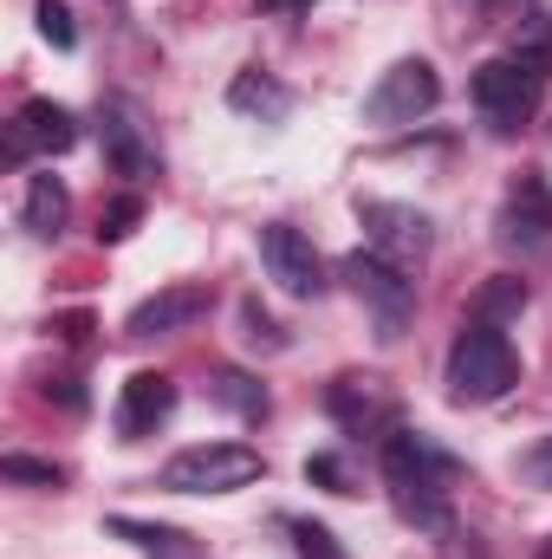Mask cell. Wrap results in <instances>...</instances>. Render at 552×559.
I'll return each mask as SVG.
<instances>
[{"label": "cell", "instance_id": "obj_1", "mask_svg": "<svg viewBox=\"0 0 552 559\" xmlns=\"http://www.w3.org/2000/svg\"><path fill=\"white\" fill-rule=\"evenodd\" d=\"M455 481H461V462L448 449H435V436H422V429L384 436V488H391L404 521L448 534L455 527Z\"/></svg>", "mask_w": 552, "mask_h": 559}, {"label": "cell", "instance_id": "obj_2", "mask_svg": "<svg viewBox=\"0 0 552 559\" xmlns=\"http://www.w3.org/2000/svg\"><path fill=\"white\" fill-rule=\"evenodd\" d=\"M520 384V352L501 325L468 319L448 345V397L455 404H501Z\"/></svg>", "mask_w": 552, "mask_h": 559}, {"label": "cell", "instance_id": "obj_3", "mask_svg": "<svg viewBox=\"0 0 552 559\" xmlns=\"http://www.w3.org/2000/svg\"><path fill=\"white\" fill-rule=\"evenodd\" d=\"M261 475H267V462L248 442H195V449L163 462L169 495H235V488H254Z\"/></svg>", "mask_w": 552, "mask_h": 559}, {"label": "cell", "instance_id": "obj_4", "mask_svg": "<svg viewBox=\"0 0 552 559\" xmlns=\"http://www.w3.org/2000/svg\"><path fill=\"white\" fill-rule=\"evenodd\" d=\"M338 280L358 293V306L371 312V325H377V338H384V345H397V338L410 332L416 280H404L397 261H384V254H345V261H338Z\"/></svg>", "mask_w": 552, "mask_h": 559}, {"label": "cell", "instance_id": "obj_5", "mask_svg": "<svg viewBox=\"0 0 552 559\" xmlns=\"http://www.w3.org/2000/svg\"><path fill=\"white\" fill-rule=\"evenodd\" d=\"M435 98H442L435 66H429V59H397V66L364 92V124H384V131L416 124V118H429V111H435Z\"/></svg>", "mask_w": 552, "mask_h": 559}, {"label": "cell", "instance_id": "obj_6", "mask_svg": "<svg viewBox=\"0 0 552 559\" xmlns=\"http://www.w3.org/2000/svg\"><path fill=\"white\" fill-rule=\"evenodd\" d=\"M468 92H475V105H481V118L494 131H520L540 111V72L520 66V59H488Z\"/></svg>", "mask_w": 552, "mask_h": 559}, {"label": "cell", "instance_id": "obj_7", "mask_svg": "<svg viewBox=\"0 0 552 559\" xmlns=\"http://www.w3.org/2000/svg\"><path fill=\"white\" fill-rule=\"evenodd\" d=\"M358 228L371 235V254H384L397 267H416L435 248V222L410 202H358Z\"/></svg>", "mask_w": 552, "mask_h": 559}, {"label": "cell", "instance_id": "obj_8", "mask_svg": "<svg viewBox=\"0 0 552 559\" xmlns=\"http://www.w3.org/2000/svg\"><path fill=\"white\" fill-rule=\"evenodd\" d=\"M261 267L274 280L279 293H292V299H319L325 293V261H319V248L292 228V222H267L261 228Z\"/></svg>", "mask_w": 552, "mask_h": 559}, {"label": "cell", "instance_id": "obj_9", "mask_svg": "<svg viewBox=\"0 0 552 559\" xmlns=\"http://www.w3.org/2000/svg\"><path fill=\"white\" fill-rule=\"evenodd\" d=\"M98 138H105V163L131 182H149L156 176V138L143 124V111L131 98H105L98 105Z\"/></svg>", "mask_w": 552, "mask_h": 559}, {"label": "cell", "instance_id": "obj_10", "mask_svg": "<svg viewBox=\"0 0 552 559\" xmlns=\"http://www.w3.org/2000/svg\"><path fill=\"white\" fill-rule=\"evenodd\" d=\"M79 143V118L52 98H26L13 111V131H7V156L26 163V156H65Z\"/></svg>", "mask_w": 552, "mask_h": 559}, {"label": "cell", "instance_id": "obj_11", "mask_svg": "<svg viewBox=\"0 0 552 559\" xmlns=\"http://www.w3.org/2000/svg\"><path fill=\"white\" fill-rule=\"evenodd\" d=\"M208 306H215V293L202 286V280H182V286H163V293H149L137 312H131V338H169V332H189L195 319H208Z\"/></svg>", "mask_w": 552, "mask_h": 559}, {"label": "cell", "instance_id": "obj_12", "mask_svg": "<svg viewBox=\"0 0 552 559\" xmlns=\"http://www.w3.org/2000/svg\"><path fill=\"white\" fill-rule=\"evenodd\" d=\"M176 411V384L163 378V371H137V378H124V391H118V436L124 442H143V436H156L163 423Z\"/></svg>", "mask_w": 552, "mask_h": 559}, {"label": "cell", "instance_id": "obj_13", "mask_svg": "<svg viewBox=\"0 0 552 559\" xmlns=\"http://www.w3.org/2000/svg\"><path fill=\"white\" fill-rule=\"evenodd\" d=\"M547 235H552L547 176H520V182L507 189V209H501V241H527V248H540Z\"/></svg>", "mask_w": 552, "mask_h": 559}, {"label": "cell", "instance_id": "obj_14", "mask_svg": "<svg viewBox=\"0 0 552 559\" xmlns=\"http://www.w3.org/2000/svg\"><path fill=\"white\" fill-rule=\"evenodd\" d=\"M118 540H131L143 559H202V540L182 534V527H163V521H137V514H111L105 521Z\"/></svg>", "mask_w": 552, "mask_h": 559}, {"label": "cell", "instance_id": "obj_15", "mask_svg": "<svg viewBox=\"0 0 552 559\" xmlns=\"http://www.w3.org/2000/svg\"><path fill=\"white\" fill-rule=\"evenodd\" d=\"M65 215H72V195H65V182H59V176H33V182H26V209H20L26 235H39V241H59V235H65Z\"/></svg>", "mask_w": 552, "mask_h": 559}, {"label": "cell", "instance_id": "obj_16", "mask_svg": "<svg viewBox=\"0 0 552 559\" xmlns=\"http://www.w3.org/2000/svg\"><path fill=\"white\" fill-rule=\"evenodd\" d=\"M228 105L241 111V118H261V124H279L286 111H292V92L267 79V72H241L235 85H228Z\"/></svg>", "mask_w": 552, "mask_h": 559}, {"label": "cell", "instance_id": "obj_17", "mask_svg": "<svg viewBox=\"0 0 552 559\" xmlns=\"http://www.w3.org/2000/svg\"><path fill=\"white\" fill-rule=\"evenodd\" d=\"M208 397H215V404H228L235 417H248V423H261V417H267V391H261V384H254L248 371H215Z\"/></svg>", "mask_w": 552, "mask_h": 559}, {"label": "cell", "instance_id": "obj_18", "mask_svg": "<svg viewBox=\"0 0 552 559\" xmlns=\"http://www.w3.org/2000/svg\"><path fill=\"white\" fill-rule=\"evenodd\" d=\"M514 59L533 66L540 79L552 72V20L547 13H527V20H520V33H514Z\"/></svg>", "mask_w": 552, "mask_h": 559}, {"label": "cell", "instance_id": "obj_19", "mask_svg": "<svg viewBox=\"0 0 552 559\" xmlns=\"http://www.w3.org/2000/svg\"><path fill=\"white\" fill-rule=\"evenodd\" d=\"M520 306H527V286H520V280H507V274H501V280H488V286L475 293V319H488V325L514 319Z\"/></svg>", "mask_w": 552, "mask_h": 559}, {"label": "cell", "instance_id": "obj_20", "mask_svg": "<svg viewBox=\"0 0 552 559\" xmlns=\"http://www.w3.org/2000/svg\"><path fill=\"white\" fill-rule=\"evenodd\" d=\"M332 417L351 423V429H364V423L377 417V397H371V384H364V378H338V384H332Z\"/></svg>", "mask_w": 552, "mask_h": 559}, {"label": "cell", "instance_id": "obj_21", "mask_svg": "<svg viewBox=\"0 0 552 559\" xmlns=\"http://www.w3.org/2000/svg\"><path fill=\"white\" fill-rule=\"evenodd\" d=\"M286 534H292V554H299V559H345L338 534H332V527H319V521H286Z\"/></svg>", "mask_w": 552, "mask_h": 559}, {"label": "cell", "instance_id": "obj_22", "mask_svg": "<svg viewBox=\"0 0 552 559\" xmlns=\"http://www.w3.org/2000/svg\"><path fill=\"white\" fill-rule=\"evenodd\" d=\"M143 222V195H118L105 215H98V241H131Z\"/></svg>", "mask_w": 552, "mask_h": 559}, {"label": "cell", "instance_id": "obj_23", "mask_svg": "<svg viewBox=\"0 0 552 559\" xmlns=\"http://www.w3.org/2000/svg\"><path fill=\"white\" fill-rule=\"evenodd\" d=\"M39 39H46V46H59V52H72V46H79V26H72V13H65L59 0H39Z\"/></svg>", "mask_w": 552, "mask_h": 559}, {"label": "cell", "instance_id": "obj_24", "mask_svg": "<svg viewBox=\"0 0 552 559\" xmlns=\"http://www.w3.org/2000/svg\"><path fill=\"white\" fill-rule=\"evenodd\" d=\"M0 475H7V481H26V488H59V481H65L52 462H33V455H7Z\"/></svg>", "mask_w": 552, "mask_h": 559}, {"label": "cell", "instance_id": "obj_25", "mask_svg": "<svg viewBox=\"0 0 552 559\" xmlns=\"http://www.w3.org/2000/svg\"><path fill=\"white\" fill-rule=\"evenodd\" d=\"M514 468H520V481H527V488L552 495V436H547V442H533V449H527V455H520Z\"/></svg>", "mask_w": 552, "mask_h": 559}, {"label": "cell", "instance_id": "obj_26", "mask_svg": "<svg viewBox=\"0 0 552 559\" xmlns=\"http://www.w3.org/2000/svg\"><path fill=\"white\" fill-rule=\"evenodd\" d=\"M241 325H248L241 338H248V345H261V352H279V345H286V332H279V325L267 319V312H261V306H254V299L241 306Z\"/></svg>", "mask_w": 552, "mask_h": 559}, {"label": "cell", "instance_id": "obj_27", "mask_svg": "<svg viewBox=\"0 0 552 559\" xmlns=\"http://www.w3.org/2000/svg\"><path fill=\"white\" fill-rule=\"evenodd\" d=\"M305 481H319V488H332V495H351V481H345V462H338V455H312V462H305Z\"/></svg>", "mask_w": 552, "mask_h": 559}, {"label": "cell", "instance_id": "obj_28", "mask_svg": "<svg viewBox=\"0 0 552 559\" xmlns=\"http://www.w3.org/2000/svg\"><path fill=\"white\" fill-rule=\"evenodd\" d=\"M254 7H261V13H305L312 0H254Z\"/></svg>", "mask_w": 552, "mask_h": 559}, {"label": "cell", "instance_id": "obj_29", "mask_svg": "<svg viewBox=\"0 0 552 559\" xmlns=\"http://www.w3.org/2000/svg\"><path fill=\"white\" fill-rule=\"evenodd\" d=\"M533 559H552V540H547V547H540V554H533Z\"/></svg>", "mask_w": 552, "mask_h": 559}]
</instances>
